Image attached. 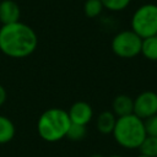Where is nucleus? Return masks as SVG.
I'll list each match as a JSON object with an SVG mask.
<instances>
[{
    "label": "nucleus",
    "mask_w": 157,
    "mask_h": 157,
    "mask_svg": "<svg viewBox=\"0 0 157 157\" xmlns=\"http://www.w3.org/2000/svg\"><path fill=\"white\" fill-rule=\"evenodd\" d=\"M86 135V126L85 125H78V124H70L69 129H67V132H66V136L67 139L70 140H74V141H80L85 137Z\"/></svg>",
    "instance_id": "2eb2a0df"
},
{
    "label": "nucleus",
    "mask_w": 157,
    "mask_h": 157,
    "mask_svg": "<svg viewBox=\"0 0 157 157\" xmlns=\"http://www.w3.org/2000/svg\"><path fill=\"white\" fill-rule=\"evenodd\" d=\"M102 10H103V5L101 0H86L83 4V12L90 18H94L99 16Z\"/></svg>",
    "instance_id": "4468645a"
},
{
    "label": "nucleus",
    "mask_w": 157,
    "mask_h": 157,
    "mask_svg": "<svg viewBox=\"0 0 157 157\" xmlns=\"http://www.w3.org/2000/svg\"><path fill=\"white\" fill-rule=\"evenodd\" d=\"M139 151L141 155H145L147 157H157V137L146 135V137L139 146Z\"/></svg>",
    "instance_id": "ddd939ff"
},
{
    "label": "nucleus",
    "mask_w": 157,
    "mask_h": 157,
    "mask_svg": "<svg viewBox=\"0 0 157 157\" xmlns=\"http://www.w3.org/2000/svg\"><path fill=\"white\" fill-rule=\"evenodd\" d=\"M70 124L67 112L61 108H49L38 118L37 131L44 141L56 142L66 136Z\"/></svg>",
    "instance_id": "f03ea898"
},
{
    "label": "nucleus",
    "mask_w": 157,
    "mask_h": 157,
    "mask_svg": "<svg viewBox=\"0 0 157 157\" xmlns=\"http://www.w3.org/2000/svg\"><path fill=\"white\" fill-rule=\"evenodd\" d=\"M16 134L15 124L5 115H0V144L10 142Z\"/></svg>",
    "instance_id": "9b49d317"
},
{
    "label": "nucleus",
    "mask_w": 157,
    "mask_h": 157,
    "mask_svg": "<svg viewBox=\"0 0 157 157\" xmlns=\"http://www.w3.org/2000/svg\"><path fill=\"white\" fill-rule=\"evenodd\" d=\"M115 141L124 148L132 150L139 148L144 139L146 137L144 120L136 117L134 113L130 115L117 118L113 130Z\"/></svg>",
    "instance_id": "7ed1b4c3"
},
{
    "label": "nucleus",
    "mask_w": 157,
    "mask_h": 157,
    "mask_svg": "<svg viewBox=\"0 0 157 157\" xmlns=\"http://www.w3.org/2000/svg\"><path fill=\"white\" fill-rule=\"evenodd\" d=\"M109 157H123V156H120V155H112V156H109Z\"/></svg>",
    "instance_id": "aec40b11"
},
{
    "label": "nucleus",
    "mask_w": 157,
    "mask_h": 157,
    "mask_svg": "<svg viewBox=\"0 0 157 157\" xmlns=\"http://www.w3.org/2000/svg\"><path fill=\"white\" fill-rule=\"evenodd\" d=\"M6 98H7V93H6V90L2 85H0V107L6 102Z\"/></svg>",
    "instance_id": "a211bd4d"
},
{
    "label": "nucleus",
    "mask_w": 157,
    "mask_h": 157,
    "mask_svg": "<svg viewBox=\"0 0 157 157\" xmlns=\"http://www.w3.org/2000/svg\"><path fill=\"white\" fill-rule=\"evenodd\" d=\"M67 115L72 124H78V125L86 126L93 117V109L87 102L78 101V102H75L70 107Z\"/></svg>",
    "instance_id": "0eeeda50"
},
{
    "label": "nucleus",
    "mask_w": 157,
    "mask_h": 157,
    "mask_svg": "<svg viewBox=\"0 0 157 157\" xmlns=\"http://www.w3.org/2000/svg\"><path fill=\"white\" fill-rule=\"evenodd\" d=\"M136 157H147V156H145V155H141V153H140V155H137Z\"/></svg>",
    "instance_id": "412c9836"
},
{
    "label": "nucleus",
    "mask_w": 157,
    "mask_h": 157,
    "mask_svg": "<svg viewBox=\"0 0 157 157\" xmlns=\"http://www.w3.org/2000/svg\"><path fill=\"white\" fill-rule=\"evenodd\" d=\"M141 44L142 38L139 37L132 29H126L113 37L112 50L119 58L131 59L141 53Z\"/></svg>",
    "instance_id": "39448f33"
},
{
    "label": "nucleus",
    "mask_w": 157,
    "mask_h": 157,
    "mask_svg": "<svg viewBox=\"0 0 157 157\" xmlns=\"http://www.w3.org/2000/svg\"><path fill=\"white\" fill-rule=\"evenodd\" d=\"M103 7L110 11H121L126 9L130 4V0H101Z\"/></svg>",
    "instance_id": "dca6fc26"
},
{
    "label": "nucleus",
    "mask_w": 157,
    "mask_h": 157,
    "mask_svg": "<svg viewBox=\"0 0 157 157\" xmlns=\"http://www.w3.org/2000/svg\"><path fill=\"white\" fill-rule=\"evenodd\" d=\"M131 29L142 39L157 34V5L145 4L131 17Z\"/></svg>",
    "instance_id": "20e7f679"
},
{
    "label": "nucleus",
    "mask_w": 157,
    "mask_h": 157,
    "mask_svg": "<svg viewBox=\"0 0 157 157\" xmlns=\"http://www.w3.org/2000/svg\"><path fill=\"white\" fill-rule=\"evenodd\" d=\"M90 157H103V156L99 155V153H94V155H92V156H90Z\"/></svg>",
    "instance_id": "6ab92c4d"
},
{
    "label": "nucleus",
    "mask_w": 157,
    "mask_h": 157,
    "mask_svg": "<svg viewBox=\"0 0 157 157\" xmlns=\"http://www.w3.org/2000/svg\"><path fill=\"white\" fill-rule=\"evenodd\" d=\"M144 125H145L146 135L157 137V114L145 119L144 120Z\"/></svg>",
    "instance_id": "f3484780"
},
{
    "label": "nucleus",
    "mask_w": 157,
    "mask_h": 157,
    "mask_svg": "<svg viewBox=\"0 0 157 157\" xmlns=\"http://www.w3.org/2000/svg\"><path fill=\"white\" fill-rule=\"evenodd\" d=\"M115 121H117V117L113 114V112L104 110L97 117V120H96L97 130L104 135L112 134L115 126Z\"/></svg>",
    "instance_id": "9d476101"
},
{
    "label": "nucleus",
    "mask_w": 157,
    "mask_h": 157,
    "mask_svg": "<svg viewBox=\"0 0 157 157\" xmlns=\"http://www.w3.org/2000/svg\"><path fill=\"white\" fill-rule=\"evenodd\" d=\"M38 45V37L32 27L23 22L2 25L0 28V52L9 58L29 56Z\"/></svg>",
    "instance_id": "f257e3e1"
},
{
    "label": "nucleus",
    "mask_w": 157,
    "mask_h": 157,
    "mask_svg": "<svg viewBox=\"0 0 157 157\" xmlns=\"http://www.w3.org/2000/svg\"><path fill=\"white\" fill-rule=\"evenodd\" d=\"M21 11L13 0H2L0 1V22L2 25H10L20 21Z\"/></svg>",
    "instance_id": "6e6552de"
},
{
    "label": "nucleus",
    "mask_w": 157,
    "mask_h": 157,
    "mask_svg": "<svg viewBox=\"0 0 157 157\" xmlns=\"http://www.w3.org/2000/svg\"><path fill=\"white\" fill-rule=\"evenodd\" d=\"M134 114L145 120L157 114V93L144 91L134 98Z\"/></svg>",
    "instance_id": "423d86ee"
},
{
    "label": "nucleus",
    "mask_w": 157,
    "mask_h": 157,
    "mask_svg": "<svg viewBox=\"0 0 157 157\" xmlns=\"http://www.w3.org/2000/svg\"><path fill=\"white\" fill-rule=\"evenodd\" d=\"M112 112L117 118L134 113V99L128 94H118L112 102Z\"/></svg>",
    "instance_id": "1a4fd4ad"
},
{
    "label": "nucleus",
    "mask_w": 157,
    "mask_h": 157,
    "mask_svg": "<svg viewBox=\"0 0 157 157\" xmlns=\"http://www.w3.org/2000/svg\"><path fill=\"white\" fill-rule=\"evenodd\" d=\"M147 60L157 61V34L142 39L141 53Z\"/></svg>",
    "instance_id": "f8f14e48"
}]
</instances>
